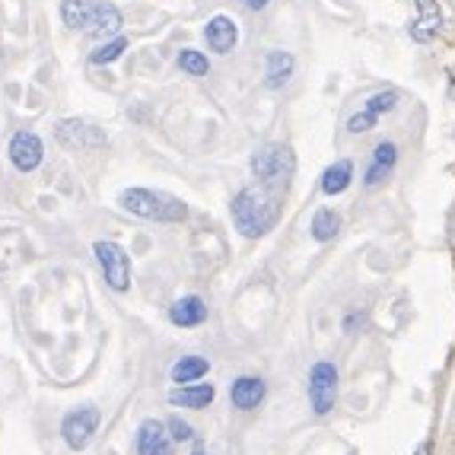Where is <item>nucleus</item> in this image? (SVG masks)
Returning <instances> with one entry per match:
<instances>
[{
	"label": "nucleus",
	"mask_w": 455,
	"mask_h": 455,
	"mask_svg": "<svg viewBox=\"0 0 455 455\" xmlns=\"http://www.w3.org/2000/svg\"><path fill=\"white\" fill-rule=\"evenodd\" d=\"M414 455H430V443H420L418 452H414Z\"/></svg>",
	"instance_id": "obj_29"
},
{
	"label": "nucleus",
	"mask_w": 455,
	"mask_h": 455,
	"mask_svg": "<svg viewBox=\"0 0 455 455\" xmlns=\"http://www.w3.org/2000/svg\"><path fill=\"white\" fill-rule=\"evenodd\" d=\"M281 207H283V191L267 188V185H249L239 195L233 197V223L235 229L245 235V239H259V235L271 233L281 220Z\"/></svg>",
	"instance_id": "obj_1"
},
{
	"label": "nucleus",
	"mask_w": 455,
	"mask_h": 455,
	"mask_svg": "<svg viewBox=\"0 0 455 455\" xmlns=\"http://www.w3.org/2000/svg\"><path fill=\"white\" fill-rule=\"evenodd\" d=\"M96 427H99V408L84 404V408H74L68 418L61 420V436L74 452H84V449L90 446Z\"/></svg>",
	"instance_id": "obj_8"
},
{
	"label": "nucleus",
	"mask_w": 455,
	"mask_h": 455,
	"mask_svg": "<svg viewBox=\"0 0 455 455\" xmlns=\"http://www.w3.org/2000/svg\"><path fill=\"white\" fill-rule=\"evenodd\" d=\"M54 137H58V144L61 147L80 150V153L108 147L106 131L99 128V124L86 122V118H61V122L54 124Z\"/></svg>",
	"instance_id": "obj_6"
},
{
	"label": "nucleus",
	"mask_w": 455,
	"mask_h": 455,
	"mask_svg": "<svg viewBox=\"0 0 455 455\" xmlns=\"http://www.w3.org/2000/svg\"><path fill=\"white\" fill-rule=\"evenodd\" d=\"M398 106V92L395 90H386V92H376L372 99H366V112H372L376 118L386 112H392V108Z\"/></svg>",
	"instance_id": "obj_23"
},
{
	"label": "nucleus",
	"mask_w": 455,
	"mask_h": 455,
	"mask_svg": "<svg viewBox=\"0 0 455 455\" xmlns=\"http://www.w3.org/2000/svg\"><path fill=\"white\" fill-rule=\"evenodd\" d=\"M338 229H341V217L334 211H328V207H322V211L312 217V239H315V243H331L334 235H338Z\"/></svg>",
	"instance_id": "obj_20"
},
{
	"label": "nucleus",
	"mask_w": 455,
	"mask_h": 455,
	"mask_svg": "<svg viewBox=\"0 0 455 455\" xmlns=\"http://www.w3.org/2000/svg\"><path fill=\"white\" fill-rule=\"evenodd\" d=\"M293 54L290 52H267L265 58V84L271 86V90H281L283 84H287L290 76H293Z\"/></svg>",
	"instance_id": "obj_17"
},
{
	"label": "nucleus",
	"mask_w": 455,
	"mask_h": 455,
	"mask_svg": "<svg viewBox=\"0 0 455 455\" xmlns=\"http://www.w3.org/2000/svg\"><path fill=\"white\" fill-rule=\"evenodd\" d=\"M243 4H245L249 10H265L267 4H271V0H243Z\"/></svg>",
	"instance_id": "obj_26"
},
{
	"label": "nucleus",
	"mask_w": 455,
	"mask_h": 455,
	"mask_svg": "<svg viewBox=\"0 0 455 455\" xmlns=\"http://www.w3.org/2000/svg\"><path fill=\"white\" fill-rule=\"evenodd\" d=\"M204 42L211 52L217 54H229L235 48V42H239V26H235V20H229V16H213V20H207L204 26Z\"/></svg>",
	"instance_id": "obj_11"
},
{
	"label": "nucleus",
	"mask_w": 455,
	"mask_h": 455,
	"mask_svg": "<svg viewBox=\"0 0 455 455\" xmlns=\"http://www.w3.org/2000/svg\"><path fill=\"white\" fill-rule=\"evenodd\" d=\"M443 26V16L440 7H436V0H418V23L411 26V36L418 38V42H430Z\"/></svg>",
	"instance_id": "obj_16"
},
{
	"label": "nucleus",
	"mask_w": 455,
	"mask_h": 455,
	"mask_svg": "<svg viewBox=\"0 0 455 455\" xmlns=\"http://www.w3.org/2000/svg\"><path fill=\"white\" fill-rule=\"evenodd\" d=\"M251 175L259 179L261 185L277 191H287L290 179L296 172V156L287 144H265L251 153Z\"/></svg>",
	"instance_id": "obj_4"
},
{
	"label": "nucleus",
	"mask_w": 455,
	"mask_h": 455,
	"mask_svg": "<svg viewBox=\"0 0 455 455\" xmlns=\"http://www.w3.org/2000/svg\"><path fill=\"white\" fill-rule=\"evenodd\" d=\"M137 455H172V436L166 433V424L156 418L140 420L134 436Z\"/></svg>",
	"instance_id": "obj_10"
},
{
	"label": "nucleus",
	"mask_w": 455,
	"mask_h": 455,
	"mask_svg": "<svg viewBox=\"0 0 455 455\" xmlns=\"http://www.w3.org/2000/svg\"><path fill=\"white\" fill-rule=\"evenodd\" d=\"M376 122H379V118H376V115H372V112H366V108H363V112L350 115V122H347V131H350V134H363V131H370V128H372V124H376Z\"/></svg>",
	"instance_id": "obj_25"
},
{
	"label": "nucleus",
	"mask_w": 455,
	"mask_h": 455,
	"mask_svg": "<svg viewBox=\"0 0 455 455\" xmlns=\"http://www.w3.org/2000/svg\"><path fill=\"white\" fill-rule=\"evenodd\" d=\"M207 370H211V363H207L204 357H182L172 366L169 376H172L175 386H182V382H188L191 386V382H197L201 376H207Z\"/></svg>",
	"instance_id": "obj_19"
},
{
	"label": "nucleus",
	"mask_w": 455,
	"mask_h": 455,
	"mask_svg": "<svg viewBox=\"0 0 455 455\" xmlns=\"http://www.w3.org/2000/svg\"><path fill=\"white\" fill-rule=\"evenodd\" d=\"M350 182H354V163H350V160L331 163V166H328L325 172H322V191H325L328 197L347 191Z\"/></svg>",
	"instance_id": "obj_18"
},
{
	"label": "nucleus",
	"mask_w": 455,
	"mask_h": 455,
	"mask_svg": "<svg viewBox=\"0 0 455 455\" xmlns=\"http://www.w3.org/2000/svg\"><path fill=\"white\" fill-rule=\"evenodd\" d=\"M309 402L315 414H328L338 402V366L319 360L309 370Z\"/></svg>",
	"instance_id": "obj_7"
},
{
	"label": "nucleus",
	"mask_w": 455,
	"mask_h": 455,
	"mask_svg": "<svg viewBox=\"0 0 455 455\" xmlns=\"http://www.w3.org/2000/svg\"><path fill=\"white\" fill-rule=\"evenodd\" d=\"M92 255H96L99 271H102L108 287H112L115 293H124V290L131 287L128 251H124L118 243H112V239H99V243H92Z\"/></svg>",
	"instance_id": "obj_5"
},
{
	"label": "nucleus",
	"mask_w": 455,
	"mask_h": 455,
	"mask_svg": "<svg viewBox=\"0 0 455 455\" xmlns=\"http://www.w3.org/2000/svg\"><path fill=\"white\" fill-rule=\"evenodd\" d=\"M124 52H128V38H124V36H115L112 42L99 45L96 52L90 54V64H96V68H102V64H115Z\"/></svg>",
	"instance_id": "obj_21"
},
{
	"label": "nucleus",
	"mask_w": 455,
	"mask_h": 455,
	"mask_svg": "<svg viewBox=\"0 0 455 455\" xmlns=\"http://www.w3.org/2000/svg\"><path fill=\"white\" fill-rule=\"evenodd\" d=\"M395 163H398V147H395L392 140H382V144H376L363 182L370 185V188H372V185H379L382 179H388V172L395 169Z\"/></svg>",
	"instance_id": "obj_15"
},
{
	"label": "nucleus",
	"mask_w": 455,
	"mask_h": 455,
	"mask_svg": "<svg viewBox=\"0 0 455 455\" xmlns=\"http://www.w3.org/2000/svg\"><path fill=\"white\" fill-rule=\"evenodd\" d=\"M207 319V306L201 296H182V299H175L169 306V322L175 328H195Z\"/></svg>",
	"instance_id": "obj_13"
},
{
	"label": "nucleus",
	"mask_w": 455,
	"mask_h": 455,
	"mask_svg": "<svg viewBox=\"0 0 455 455\" xmlns=\"http://www.w3.org/2000/svg\"><path fill=\"white\" fill-rule=\"evenodd\" d=\"M191 455H204V443H201V440H191Z\"/></svg>",
	"instance_id": "obj_28"
},
{
	"label": "nucleus",
	"mask_w": 455,
	"mask_h": 455,
	"mask_svg": "<svg viewBox=\"0 0 455 455\" xmlns=\"http://www.w3.org/2000/svg\"><path fill=\"white\" fill-rule=\"evenodd\" d=\"M166 430H169V436H172V443H191V440H195V430H191L182 418H169Z\"/></svg>",
	"instance_id": "obj_24"
},
{
	"label": "nucleus",
	"mask_w": 455,
	"mask_h": 455,
	"mask_svg": "<svg viewBox=\"0 0 455 455\" xmlns=\"http://www.w3.org/2000/svg\"><path fill=\"white\" fill-rule=\"evenodd\" d=\"M175 61H179V68H182L188 76H207L211 74V61H207V54L195 52V48H182Z\"/></svg>",
	"instance_id": "obj_22"
},
{
	"label": "nucleus",
	"mask_w": 455,
	"mask_h": 455,
	"mask_svg": "<svg viewBox=\"0 0 455 455\" xmlns=\"http://www.w3.org/2000/svg\"><path fill=\"white\" fill-rule=\"evenodd\" d=\"M7 156L16 172H36L42 166V156H45V144L36 131H16L7 144Z\"/></svg>",
	"instance_id": "obj_9"
},
{
	"label": "nucleus",
	"mask_w": 455,
	"mask_h": 455,
	"mask_svg": "<svg viewBox=\"0 0 455 455\" xmlns=\"http://www.w3.org/2000/svg\"><path fill=\"white\" fill-rule=\"evenodd\" d=\"M213 395H217V388L211 386V382H197V386H179L169 392V404H175V408H191V411H201L207 408V404L213 402Z\"/></svg>",
	"instance_id": "obj_14"
},
{
	"label": "nucleus",
	"mask_w": 455,
	"mask_h": 455,
	"mask_svg": "<svg viewBox=\"0 0 455 455\" xmlns=\"http://www.w3.org/2000/svg\"><path fill=\"white\" fill-rule=\"evenodd\" d=\"M360 322H363V319H360L357 312H354V315H347V322H344V328H347V331H354V328H357Z\"/></svg>",
	"instance_id": "obj_27"
},
{
	"label": "nucleus",
	"mask_w": 455,
	"mask_h": 455,
	"mask_svg": "<svg viewBox=\"0 0 455 455\" xmlns=\"http://www.w3.org/2000/svg\"><path fill=\"white\" fill-rule=\"evenodd\" d=\"M229 402L239 411H251L265 402V379L259 376H239V379L229 386Z\"/></svg>",
	"instance_id": "obj_12"
},
{
	"label": "nucleus",
	"mask_w": 455,
	"mask_h": 455,
	"mask_svg": "<svg viewBox=\"0 0 455 455\" xmlns=\"http://www.w3.org/2000/svg\"><path fill=\"white\" fill-rule=\"evenodd\" d=\"M118 204L128 213L140 217V220H156V223H182L188 217V207L179 197L166 195V191L153 188H124L118 195Z\"/></svg>",
	"instance_id": "obj_3"
},
{
	"label": "nucleus",
	"mask_w": 455,
	"mask_h": 455,
	"mask_svg": "<svg viewBox=\"0 0 455 455\" xmlns=\"http://www.w3.org/2000/svg\"><path fill=\"white\" fill-rule=\"evenodd\" d=\"M61 20L86 36H115L122 29V10L112 0H61Z\"/></svg>",
	"instance_id": "obj_2"
}]
</instances>
